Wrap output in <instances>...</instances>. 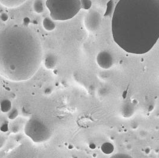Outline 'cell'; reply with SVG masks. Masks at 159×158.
<instances>
[{
  "label": "cell",
  "mask_w": 159,
  "mask_h": 158,
  "mask_svg": "<svg viewBox=\"0 0 159 158\" xmlns=\"http://www.w3.org/2000/svg\"><path fill=\"white\" fill-rule=\"evenodd\" d=\"M115 42L132 54L152 50L159 38V0H120L111 20Z\"/></svg>",
  "instance_id": "cell-1"
},
{
  "label": "cell",
  "mask_w": 159,
  "mask_h": 158,
  "mask_svg": "<svg viewBox=\"0 0 159 158\" xmlns=\"http://www.w3.org/2000/svg\"><path fill=\"white\" fill-rule=\"evenodd\" d=\"M43 58L41 41L27 26H9L0 31V75L11 81L31 79Z\"/></svg>",
  "instance_id": "cell-2"
},
{
  "label": "cell",
  "mask_w": 159,
  "mask_h": 158,
  "mask_svg": "<svg viewBox=\"0 0 159 158\" xmlns=\"http://www.w3.org/2000/svg\"><path fill=\"white\" fill-rule=\"evenodd\" d=\"M45 4L55 21H66L73 18L80 12V0H47Z\"/></svg>",
  "instance_id": "cell-3"
},
{
  "label": "cell",
  "mask_w": 159,
  "mask_h": 158,
  "mask_svg": "<svg viewBox=\"0 0 159 158\" xmlns=\"http://www.w3.org/2000/svg\"><path fill=\"white\" fill-rule=\"evenodd\" d=\"M25 133L34 143H43L48 141L52 135L50 127L37 115H32L25 126Z\"/></svg>",
  "instance_id": "cell-4"
},
{
  "label": "cell",
  "mask_w": 159,
  "mask_h": 158,
  "mask_svg": "<svg viewBox=\"0 0 159 158\" xmlns=\"http://www.w3.org/2000/svg\"><path fill=\"white\" fill-rule=\"evenodd\" d=\"M1 158H48L35 144L26 143L15 147Z\"/></svg>",
  "instance_id": "cell-5"
},
{
  "label": "cell",
  "mask_w": 159,
  "mask_h": 158,
  "mask_svg": "<svg viewBox=\"0 0 159 158\" xmlns=\"http://www.w3.org/2000/svg\"><path fill=\"white\" fill-rule=\"evenodd\" d=\"M101 15L95 10L89 11L85 16V26L89 31L95 32L97 30L101 25Z\"/></svg>",
  "instance_id": "cell-6"
},
{
  "label": "cell",
  "mask_w": 159,
  "mask_h": 158,
  "mask_svg": "<svg viewBox=\"0 0 159 158\" xmlns=\"http://www.w3.org/2000/svg\"><path fill=\"white\" fill-rule=\"evenodd\" d=\"M96 61L100 67L106 70L110 68L114 63L113 55L106 50L100 52L97 56Z\"/></svg>",
  "instance_id": "cell-7"
},
{
  "label": "cell",
  "mask_w": 159,
  "mask_h": 158,
  "mask_svg": "<svg viewBox=\"0 0 159 158\" xmlns=\"http://www.w3.org/2000/svg\"><path fill=\"white\" fill-rule=\"evenodd\" d=\"M57 63V57L56 55L52 53L48 54L45 58L44 65L47 69H54Z\"/></svg>",
  "instance_id": "cell-8"
},
{
  "label": "cell",
  "mask_w": 159,
  "mask_h": 158,
  "mask_svg": "<svg viewBox=\"0 0 159 158\" xmlns=\"http://www.w3.org/2000/svg\"><path fill=\"white\" fill-rule=\"evenodd\" d=\"M135 105L132 102H126L123 104L121 109L122 114L125 118H129L135 113Z\"/></svg>",
  "instance_id": "cell-9"
},
{
  "label": "cell",
  "mask_w": 159,
  "mask_h": 158,
  "mask_svg": "<svg viewBox=\"0 0 159 158\" xmlns=\"http://www.w3.org/2000/svg\"><path fill=\"white\" fill-rule=\"evenodd\" d=\"M25 0H0V3L7 8L18 7L23 4Z\"/></svg>",
  "instance_id": "cell-10"
},
{
  "label": "cell",
  "mask_w": 159,
  "mask_h": 158,
  "mask_svg": "<svg viewBox=\"0 0 159 158\" xmlns=\"http://www.w3.org/2000/svg\"><path fill=\"white\" fill-rule=\"evenodd\" d=\"M100 149L102 153L104 155H109L113 153L115 151V146L110 142H105L102 144Z\"/></svg>",
  "instance_id": "cell-11"
},
{
  "label": "cell",
  "mask_w": 159,
  "mask_h": 158,
  "mask_svg": "<svg viewBox=\"0 0 159 158\" xmlns=\"http://www.w3.org/2000/svg\"><path fill=\"white\" fill-rule=\"evenodd\" d=\"M43 28L47 31H52L56 29V23L53 22V20L49 17H45L43 20Z\"/></svg>",
  "instance_id": "cell-12"
},
{
  "label": "cell",
  "mask_w": 159,
  "mask_h": 158,
  "mask_svg": "<svg viewBox=\"0 0 159 158\" xmlns=\"http://www.w3.org/2000/svg\"><path fill=\"white\" fill-rule=\"evenodd\" d=\"M0 108L2 112L7 113L11 109V102L9 99H6L1 102Z\"/></svg>",
  "instance_id": "cell-13"
},
{
  "label": "cell",
  "mask_w": 159,
  "mask_h": 158,
  "mask_svg": "<svg viewBox=\"0 0 159 158\" xmlns=\"http://www.w3.org/2000/svg\"><path fill=\"white\" fill-rule=\"evenodd\" d=\"M33 8L34 11L38 14L43 13L44 11V7H43V3L42 1L37 0L34 1L33 4Z\"/></svg>",
  "instance_id": "cell-14"
},
{
  "label": "cell",
  "mask_w": 159,
  "mask_h": 158,
  "mask_svg": "<svg viewBox=\"0 0 159 158\" xmlns=\"http://www.w3.org/2000/svg\"><path fill=\"white\" fill-rule=\"evenodd\" d=\"M19 115V111L16 108H13L8 112V118L10 120H14Z\"/></svg>",
  "instance_id": "cell-15"
},
{
  "label": "cell",
  "mask_w": 159,
  "mask_h": 158,
  "mask_svg": "<svg viewBox=\"0 0 159 158\" xmlns=\"http://www.w3.org/2000/svg\"><path fill=\"white\" fill-rule=\"evenodd\" d=\"M81 7L85 10H88L92 6V2L90 0H81Z\"/></svg>",
  "instance_id": "cell-16"
},
{
  "label": "cell",
  "mask_w": 159,
  "mask_h": 158,
  "mask_svg": "<svg viewBox=\"0 0 159 158\" xmlns=\"http://www.w3.org/2000/svg\"><path fill=\"white\" fill-rule=\"evenodd\" d=\"M109 158H134L129 155L123 153H118L112 155Z\"/></svg>",
  "instance_id": "cell-17"
},
{
  "label": "cell",
  "mask_w": 159,
  "mask_h": 158,
  "mask_svg": "<svg viewBox=\"0 0 159 158\" xmlns=\"http://www.w3.org/2000/svg\"><path fill=\"white\" fill-rule=\"evenodd\" d=\"M138 136L139 138L143 140L147 138V137L148 136V132L145 129H141L138 132Z\"/></svg>",
  "instance_id": "cell-18"
},
{
  "label": "cell",
  "mask_w": 159,
  "mask_h": 158,
  "mask_svg": "<svg viewBox=\"0 0 159 158\" xmlns=\"http://www.w3.org/2000/svg\"><path fill=\"white\" fill-rule=\"evenodd\" d=\"M8 124L7 122H4L0 127V130L2 131V132H7L8 131Z\"/></svg>",
  "instance_id": "cell-19"
},
{
  "label": "cell",
  "mask_w": 159,
  "mask_h": 158,
  "mask_svg": "<svg viewBox=\"0 0 159 158\" xmlns=\"http://www.w3.org/2000/svg\"><path fill=\"white\" fill-rule=\"evenodd\" d=\"M0 18H1V20L2 21V22H7L8 19V15L7 14L5 13H2L1 15H0Z\"/></svg>",
  "instance_id": "cell-20"
},
{
  "label": "cell",
  "mask_w": 159,
  "mask_h": 158,
  "mask_svg": "<svg viewBox=\"0 0 159 158\" xmlns=\"http://www.w3.org/2000/svg\"><path fill=\"white\" fill-rule=\"evenodd\" d=\"M22 114L24 115V116H28V115L30 114V112L28 111V110L26 108H25V107H24L22 108Z\"/></svg>",
  "instance_id": "cell-21"
},
{
  "label": "cell",
  "mask_w": 159,
  "mask_h": 158,
  "mask_svg": "<svg viewBox=\"0 0 159 158\" xmlns=\"http://www.w3.org/2000/svg\"><path fill=\"white\" fill-rule=\"evenodd\" d=\"M11 131L13 133H18L19 132V127L17 126V125H13L12 127H11Z\"/></svg>",
  "instance_id": "cell-22"
},
{
  "label": "cell",
  "mask_w": 159,
  "mask_h": 158,
  "mask_svg": "<svg viewBox=\"0 0 159 158\" xmlns=\"http://www.w3.org/2000/svg\"><path fill=\"white\" fill-rule=\"evenodd\" d=\"M130 127L133 129H137L138 127V123L137 121H134L131 123Z\"/></svg>",
  "instance_id": "cell-23"
},
{
  "label": "cell",
  "mask_w": 159,
  "mask_h": 158,
  "mask_svg": "<svg viewBox=\"0 0 159 158\" xmlns=\"http://www.w3.org/2000/svg\"><path fill=\"white\" fill-rule=\"evenodd\" d=\"M151 151H152V150H151L150 147H145L144 149V152L145 154L147 155H150V154L151 153Z\"/></svg>",
  "instance_id": "cell-24"
},
{
  "label": "cell",
  "mask_w": 159,
  "mask_h": 158,
  "mask_svg": "<svg viewBox=\"0 0 159 158\" xmlns=\"http://www.w3.org/2000/svg\"><path fill=\"white\" fill-rule=\"evenodd\" d=\"M88 147L91 150H95L97 148V145L94 143H90L88 145Z\"/></svg>",
  "instance_id": "cell-25"
},
{
  "label": "cell",
  "mask_w": 159,
  "mask_h": 158,
  "mask_svg": "<svg viewBox=\"0 0 159 158\" xmlns=\"http://www.w3.org/2000/svg\"><path fill=\"white\" fill-rule=\"evenodd\" d=\"M125 148H126V149L127 151H130L133 149V146H132V145L131 144H127L126 145V146H125Z\"/></svg>",
  "instance_id": "cell-26"
},
{
  "label": "cell",
  "mask_w": 159,
  "mask_h": 158,
  "mask_svg": "<svg viewBox=\"0 0 159 158\" xmlns=\"http://www.w3.org/2000/svg\"><path fill=\"white\" fill-rule=\"evenodd\" d=\"M51 92H52V89H51L50 87H47L44 90V93L45 94H50L51 93Z\"/></svg>",
  "instance_id": "cell-27"
},
{
  "label": "cell",
  "mask_w": 159,
  "mask_h": 158,
  "mask_svg": "<svg viewBox=\"0 0 159 158\" xmlns=\"http://www.w3.org/2000/svg\"><path fill=\"white\" fill-rule=\"evenodd\" d=\"M73 148H74L73 145H72V144H69V146H68V149H69L72 150Z\"/></svg>",
  "instance_id": "cell-28"
}]
</instances>
